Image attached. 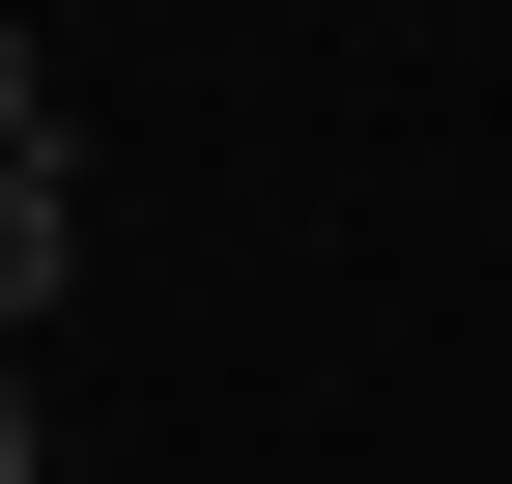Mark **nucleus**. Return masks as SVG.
I'll list each match as a JSON object with an SVG mask.
<instances>
[{
    "instance_id": "1",
    "label": "nucleus",
    "mask_w": 512,
    "mask_h": 484,
    "mask_svg": "<svg viewBox=\"0 0 512 484\" xmlns=\"http://www.w3.org/2000/svg\"><path fill=\"white\" fill-rule=\"evenodd\" d=\"M86 285V143H0V342Z\"/></svg>"
},
{
    "instance_id": "2",
    "label": "nucleus",
    "mask_w": 512,
    "mask_h": 484,
    "mask_svg": "<svg viewBox=\"0 0 512 484\" xmlns=\"http://www.w3.org/2000/svg\"><path fill=\"white\" fill-rule=\"evenodd\" d=\"M0 143H57V29H0Z\"/></svg>"
},
{
    "instance_id": "3",
    "label": "nucleus",
    "mask_w": 512,
    "mask_h": 484,
    "mask_svg": "<svg viewBox=\"0 0 512 484\" xmlns=\"http://www.w3.org/2000/svg\"><path fill=\"white\" fill-rule=\"evenodd\" d=\"M0 484H29V342H0Z\"/></svg>"
}]
</instances>
